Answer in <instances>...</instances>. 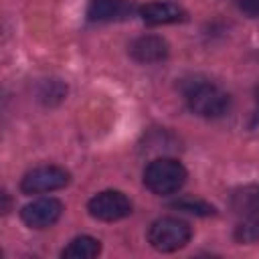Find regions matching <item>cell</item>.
<instances>
[{"instance_id": "obj_1", "label": "cell", "mask_w": 259, "mask_h": 259, "mask_svg": "<svg viewBox=\"0 0 259 259\" xmlns=\"http://www.w3.org/2000/svg\"><path fill=\"white\" fill-rule=\"evenodd\" d=\"M186 182V168L174 158H158L144 170V184L158 196L174 194Z\"/></svg>"}, {"instance_id": "obj_2", "label": "cell", "mask_w": 259, "mask_h": 259, "mask_svg": "<svg viewBox=\"0 0 259 259\" xmlns=\"http://www.w3.org/2000/svg\"><path fill=\"white\" fill-rule=\"evenodd\" d=\"M188 107L202 117H221L231 105V97L208 81H194L186 87Z\"/></svg>"}, {"instance_id": "obj_3", "label": "cell", "mask_w": 259, "mask_h": 259, "mask_svg": "<svg viewBox=\"0 0 259 259\" xmlns=\"http://www.w3.org/2000/svg\"><path fill=\"white\" fill-rule=\"evenodd\" d=\"M190 237H192L190 225L174 217L158 219L148 229V243L160 253H172L182 249L190 241Z\"/></svg>"}, {"instance_id": "obj_4", "label": "cell", "mask_w": 259, "mask_h": 259, "mask_svg": "<svg viewBox=\"0 0 259 259\" xmlns=\"http://www.w3.org/2000/svg\"><path fill=\"white\" fill-rule=\"evenodd\" d=\"M87 210L97 221L113 223L132 214V202L119 190H103L87 202Z\"/></svg>"}, {"instance_id": "obj_5", "label": "cell", "mask_w": 259, "mask_h": 259, "mask_svg": "<svg viewBox=\"0 0 259 259\" xmlns=\"http://www.w3.org/2000/svg\"><path fill=\"white\" fill-rule=\"evenodd\" d=\"M69 180H71V174L61 166H38L24 174L20 188L26 194H42V192L65 188Z\"/></svg>"}, {"instance_id": "obj_6", "label": "cell", "mask_w": 259, "mask_h": 259, "mask_svg": "<svg viewBox=\"0 0 259 259\" xmlns=\"http://www.w3.org/2000/svg\"><path fill=\"white\" fill-rule=\"evenodd\" d=\"M63 214V204L57 198H38L22 206L20 219L30 229H49Z\"/></svg>"}, {"instance_id": "obj_7", "label": "cell", "mask_w": 259, "mask_h": 259, "mask_svg": "<svg viewBox=\"0 0 259 259\" xmlns=\"http://www.w3.org/2000/svg\"><path fill=\"white\" fill-rule=\"evenodd\" d=\"M130 55L138 63H160L168 57V42L162 36L146 34L130 45Z\"/></svg>"}, {"instance_id": "obj_8", "label": "cell", "mask_w": 259, "mask_h": 259, "mask_svg": "<svg viewBox=\"0 0 259 259\" xmlns=\"http://www.w3.org/2000/svg\"><path fill=\"white\" fill-rule=\"evenodd\" d=\"M134 14V4L130 0H91L87 16L93 22L123 20Z\"/></svg>"}, {"instance_id": "obj_9", "label": "cell", "mask_w": 259, "mask_h": 259, "mask_svg": "<svg viewBox=\"0 0 259 259\" xmlns=\"http://www.w3.org/2000/svg\"><path fill=\"white\" fill-rule=\"evenodd\" d=\"M140 16L146 24L150 26H160V24H174L182 22L186 18L184 8L172 2H152L140 8Z\"/></svg>"}, {"instance_id": "obj_10", "label": "cell", "mask_w": 259, "mask_h": 259, "mask_svg": "<svg viewBox=\"0 0 259 259\" xmlns=\"http://www.w3.org/2000/svg\"><path fill=\"white\" fill-rule=\"evenodd\" d=\"M101 253V243L89 235H81L75 237L63 251L61 255L65 259H93Z\"/></svg>"}, {"instance_id": "obj_11", "label": "cell", "mask_w": 259, "mask_h": 259, "mask_svg": "<svg viewBox=\"0 0 259 259\" xmlns=\"http://www.w3.org/2000/svg\"><path fill=\"white\" fill-rule=\"evenodd\" d=\"M235 239L239 243H257L259 241V217H249L235 229Z\"/></svg>"}, {"instance_id": "obj_12", "label": "cell", "mask_w": 259, "mask_h": 259, "mask_svg": "<svg viewBox=\"0 0 259 259\" xmlns=\"http://www.w3.org/2000/svg\"><path fill=\"white\" fill-rule=\"evenodd\" d=\"M65 93H67V87L61 83V81H57V79H49V81H45L42 83V91L38 93L40 95V99L45 101V103H59L63 97H65Z\"/></svg>"}, {"instance_id": "obj_13", "label": "cell", "mask_w": 259, "mask_h": 259, "mask_svg": "<svg viewBox=\"0 0 259 259\" xmlns=\"http://www.w3.org/2000/svg\"><path fill=\"white\" fill-rule=\"evenodd\" d=\"M172 206L178 208V210L190 212V214H200V217L214 214V208H212L210 204H206L204 200H194V198H182V200H176Z\"/></svg>"}, {"instance_id": "obj_14", "label": "cell", "mask_w": 259, "mask_h": 259, "mask_svg": "<svg viewBox=\"0 0 259 259\" xmlns=\"http://www.w3.org/2000/svg\"><path fill=\"white\" fill-rule=\"evenodd\" d=\"M239 8L243 10V14L259 18V0H239Z\"/></svg>"}, {"instance_id": "obj_15", "label": "cell", "mask_w": 259, "mask_h": 259, "mask_svg": "<svg viewBox=\"0 0 259 259\" xmlns=\"http://www.w3.org/2000/svg\"><path fill=\"white\" fill-rule=\"evenodd\" d=\"M255 97H257V101H259V83H257V87H255Z\"/></svg>"}]
</instances>
